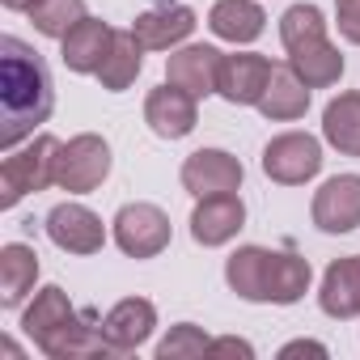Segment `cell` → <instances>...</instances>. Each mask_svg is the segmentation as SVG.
<instances>
[{
    "instance_id": "cell-28",
    "label": "cell",
    "mask_w": 360,
    "mask_h": 360,
    "mask_svg": "<svg viewBox=\"0 0 360 360\" xmlns=\"http://www.w3.org/2000/svg\"><path fill=\"white\" fill-rule=\"evenodd\" d=\"M335 26L352 47H360V0H335Z\"/></svg>"
},
{
    "instance_id": "cell-23",
    "label": "cell",
    "mask_w": 360,
    "mask_h": 360,
    "mask_svg": "<svg viewBox=\"0 0 360 360\" xmlns=\"http://www.w3.org/2000/svg\"><path fill=\"white\" fill-rule=\"evenodd\" d=\"M322 140L343 157H360V89H347L322 110Z\"/></svg>"
},
{
    "instance_id": "cell-10",
    "label": "cell",
    "mask_w": 360,
    "mask_h": 360,
    "mask_svg": "<svg viewBox=\"0 0 360 360\" xmlns=\"http://www.w3.org/2000/svg\"><path fill=\"white\" fill-rule=\"evenodd\" d=\"M309 217L322 233H352L360 229V174H335L314 191Z\"/></svg>"
},
{
    "instance_id": "cell-14",
    "label": "cell",
    "mask_w": 360,
    "mask_h": 360,
    "mask_svg": "<svg viewBox=\"0 0 360 360\" xmlns=\"http://www.w3.org/2000/svg\"><path fill=\"white\" fill-rule=\"evenodd\" d=\"M153 330H157V305L148 297H123L102 314V335L115 356H131L153 339Z\"/></svg>"
},
{
    "instance_id": "cell-7",
    "label": "cell",
    "mask_w": 360,
    "mask_h": 360,
    "mask_svg": "<svg viewBox=\"0 0 360 360\" xmlns=\"http://www.w3.org/2000/svg\"><path fill=\"white\" fill-rule=\"evenodd\" d=\"M322 140L309 131H280L263 148V174L280 187H305L322 169Z\"/></svg>"
},
{
    "instance_id": "cell-2",
    "label": "cell",
    "mask_w": 360,
    "mask_h": 360,
    "mask_svg": "<svg viewBox=\"0 0 360 360\" xmlns=\"http://www.w3.org/2000/svg\"><path fill=\"white\" fill-rule=\"evenodd\" d=\"M22 330L34 339V347L51 360H81V356H115L102 318L94 309H77L60 284H47L34 292V301L22 309Z\"/></svg>"
},
{
    "instance_id": "cell-16",
    "label": "cell",
    "mask_w": 360,
    "mask_h": 360,
    "mask_svg": "<svg viewBox=\"0 0 360 360\" xmlns=\"http://www.w3.org/2000/svg\"><path fill=\"white\" fill-rule=\"evenodd\" d=\"M246 225V204L238 191H225V195H204L195 200V212H191V238L208 250L217 246H229Z\"/></svg>"
},
{
    "instance_id": "cell-21",
    "label": "cell",
    "mask_w": 360,
    "mask_h": 360,
    "mask_svg": "<svg viewBox=\"0 0 360 360\" xmlns=\"http://www.w3.org/2000/svg\"><path fill=\"white\" fill-rule=\"evenodd\" d=\"M39 280V255L26 242H5L0 246V305L18 309Z\"/></svg>"
},
{
    "instance_id": "cell-9",
    "label": "cell",
    "mask_w": 360,
    "mask_h": 360,
    "mask_svg": "<svg viewBox=\"0 0 360 360\" xmlns=\"http://www.w3.org/2000/svg\"><path fill=\"white\" fill-rule=\"evenodd\" d=\"M43 229H47V238H51L64 255H98V250L106 246V225H102V217H98L94 208H85V204H72V200L56 204V208L47 212Z\"/></svg>"
},
{
    "instance_id": "cell-18",
    "label": "cell",
    "mask_w": 360,
    "mask_h": 360,
    "mask_svg": "<svg viewBox=\"0 0 360 360\" xmlns=\"http://www.w3.org/2000/svg\"><path fill=\"white\" fill-rule=\"evenodd\" d=\"M314 284L309 259L297 250H267L263 259V305H297Z\"/></svg>"
},
{
    "instance_id": "cell-27",
    "label": "cell",
    "mask_w": 360,
    "mask_h": 360,
    "mask_svg": "<svg viewBox=\"0 0 360 360\" xmlns=\"http://www.w3.org/2000/svg\"><path fill=\"white\" fill-rule=\"evenodd\" d=\"M208 347H212V339H208L204 326L178 322V326H169V335L157 343V360H187V356H204Z\"/></svg>"
},
{
    "instance_id": "cell-25",
    "label": "cell",
    "mask_w": 360,
    "mask_h": 360,
    "mask_svg": "<svg viewBox=\"0 0 360 360\" xmlns=\"http://www.w3.org/2000/svg\"><path fill=\"white\" fill-rule=\"evenodd\" d=\"M263 259H267V246H238L225 259V284L242 301L263 305Z\"/></svg>"
},
{
    "instance_id": "cell-8",
    "label": "cell",
    "mask_w": 360,
    "mask_h": 360,
    "mask_svg": "<svg viewBox=\"0 0 360 360\" xmlns=\"http://www.w3.org/2000/svg\"><path fill=\"white\" fill-rule=\"evenodd\" d=\"M178 178H183V191L204 200V195H225V191H242V161L225 148H195L183 169H178Z\"/></svg>"
},
{
    "instance_id": "cell-13",
    "label": "cell",
    "mask_w": 360,
    "mask_h": 360,
    "mask_svg": "<svg viewBox=\"0 0 360 360\" xmlns=\"http://www.w3.org/2000/svg\"><path fill=\"white\" fill-rule=\"evenodd\" d=\"M276 77V64L259 51H238V56H225L221 60V81H217V94L229 102V106H259L267 85Z\"/></svg>"
},
{
    "instance_id": "cell-29",
    "label": "cell",
    "mask_w": 360,
    "mask_h": 360,
    "mask_svg": "<svg viewBox=\"0 0 360 360\" xmlns=\"http://www.w3.org/2000/svg\"><path fill=\"white\" fill-rule=\"evenodd\" d=\"M280 356H284V360H288V356H318V360H326L330 352H326V343H318V339H292V343L280 347Z\"/></svg>"
},
{
    "instance_id": "cell-22",
    "label": "cell",
    "mask_w": 360,
    "mask_h": 360,
    "mask_svg": "<svg viewBox=\"0 0 360 360\" xmlns=\"http://www.w3.org/2000/svg\"><path fill=\"white\" fill-rule=\"evenodd\" d=\"M309 85L288 68V60L284 64H276V77H271V85H267V94H263V102H259V115L263 119H271V123H292V119H301L305 110H309Z\"/></svg>"
},
{
    "instance_id": "cell-26",
    "label": "cell",
    "mask_w": 360,
    "mask_h": 360,
    "mask_svg": "<svg viewBox=\"0 0 360 360\" xmlns=\"http://www.w3.org/2000/svg\"><path fill=\"white\" fill-rule=\"evenodd\" d=\"M81 18H89L85 13V0H43L39 9H30L34 30L47 34V39H64Z\"/></svg>"
},
{
    "instance_id": "cell-24",
    "label": "cell",
    "mask_w": 360,
    "mask_h": 360,
    "mask_svg": "<svg viewBox=\"0 0 360 360\" xmlns=\"http://www.w3.org/2000/svg\"><path fill=\"white\" fill-rule=\"evenodd\" d=\"M140 68H144V43L136 39V30H115V43L106 51L102 68H98L102 89H110V94L131 89L136 77H140Z\"/></svg>"
},
{
    "instance_id": "cell-20",
    "label": "cell",
    "mask_w": 360,
    "mask_h": 360,
    "mask_svg": "<svg viewBox=\"0 0 360 360\" xmlns=\"http://www.w3.org/2000/svg\"><path fill=\"white\" fill-rule=\"evenodd\" d=\"M208 30L221 43L246 47V43H255L267 30V13H263L259 0H217V5L208 9Z\"/></svg>"
},
{
    "instance_id": "cell-5",
    "label": "cell",
    "mask_w": 360,
    "mask_h": 360,
    "mask_svg": "<svg viewBox=\"0 0 360 360\" xmlns=\"http://www.w3.org/2000/svg\"><path fill=\"white\" fill-rule=\"evenodd\" d=\"M110 174V144L98 131H81L60 144L56 157V187L68 195H89L106 183Z\"/></svg>"
},
{
    "instance_id": "cell-17",
    "label": "cell",
    "mask_w": 360,
    "mask_h": 360,
    "mask_svg": "<svg viewBox=\"0 0 360 360\" xmlns=\"http://www.w3.org/2000/svg\"><path fill=\"white\" fill-rule=\"evenodd\" d=\"M110 43H115V26H110V22H102V18H81V22L60 39V60H64V68L77 72V77H98V68H102Z\"/></svg>"
},
{
    "instance_id": "cell-1",
    "label": "cell",
    "mask_w": 360,
    "mask_h": 360,
    "mask_svg": "<svg viewBox=\"0 0 360 360\" xmlns=\"http://www.w3.org/2000/svg\"><path fill=\"white\" fill-rule=\"evenodd\" d=\"M56 110V85L43 56L18 34L0 39V148H18Z\"/></svg>"
},
{
    "instance_id": "cell-31",
    "label": "cell",
    "mask_w": 360,
    "mask_h": 360,
    "mask_svg": "<svg viewBox=\"0 0 360 360\" xmlns=\"http://www.w3.org/2000/svg\"><path fill=\"white\" fill-rule=\"evenodd\" d=\"M0 5H5L9 13H30V9H39L43 0H0Z\"/></svg>"
},
{
    "instance_id": "cell-30",
    "label": "cell",
    "mask_w": 360,
    "mask_h": 360,
    "mask_svg": "<svg viewBox=\"0 0 360 360\" xmlns=\"http://www.w3.org/2000/svg\"><path fill=\"white\" fill-rule=\"evenodd\" d=\"M208 352H238V356H255V343H246V339H238V335H225V339H212V347Z\"/></svg>"
},
{
    "instance_id": "cell-11",
    "label": "cell",
    "mask_w": 360,
    "mask_h": 360,
    "mask_svg": "<svg viewBox=\"0 0 360 360\" xmlns=\"http://www.w3.org/2000/svg\"><path fill=\"white\" fill-rule=\"evenodd\" d=\"M195 26H200V18H195L191 5H183V0H157L153 9H144L131 22V30L144 43V51H174V47H183Z\"/></svg>"
},
{
    "instance_id": "cell-6",
    "label": "cell",
    "mask_w": 360,
    "mask_h": 360,
    "mask_svg": "<svg viewBox=\"0 0 360 360\" xmlns=\"http://www.w3.org/2000/svg\"><path fill=\"white\" fill-rule=\"evenodd\" d=\"M110 233H115V246L127 255V259H157L174 229H169V217L165 208L148 204V200H136V204H123L110 221Z\"/></svg>"
},
{
    "instance_id": "cell-32",
    "label": "cell",
    "mask_w": 360,
    "mask_h": 360,
    "mask_svg": "<svg viewBox=\"0 0 360 360\" xmlns=\"http://www.w3.org/2000/svg\"><path fill=\"white\" fill-rule=\"evenodd\" d=\"M0 352H5V356H22V347H18L13 339H5V343H0Z\"/></svg>"
},
{
    "instance_id": "cell-3",
    "label": "cell",
    "mask_w": 360,
    "mask_h": 360,
    "mask_svg": "<svg viewBox=\"0 0 360 360\" xmlns=\"http://www.w3.org/2000/svg\"><path fill=\"white\" fill-rule=\"evenodd\" d=\"M280 43L288 51V68L309 85V89H330L343 77V56L326 34V18L318 5L301 0L288 5L280 18Z\"/></svg>"
},
{
    "instance_id": "cell-12",
    "label": "cell",
    "mask_w": 360,
    "mask_h": 360,
    "mask_svg": "<svg viewBox=\"0 0 360 360\" xmlns=\"http://www.w3.org/2000/svg\"><path fill=\"white\" fill-rule=\"evenodd\" d=\"M144 123L161 140H183L200 123V98H191L187 89H178V85L165 81V85L148 89V98H144Z\"/></svg>"
},
{
    "instance_id": "cell-15",
    "label": "cell",
    "mask_w": 360,
    "mask_h": 360,
    "mask_svg": "<svg viewBox=\"0 0 360 360\" xmlns=\"http://www.w3.org/2000/svg\"><path fill=\"white\" fill-rule=\"evenodd\" d=\"M221 60H225V51H217L212 43H183L165 60V81L187 89L191 98H208V94H217Z\"/></svg>"
},
{
    "instance_id": "cell-4",
    "label": "cell",
    "mask_w": 360,
    "mask_h": 360,
    "mask_svg": "<svg viewBox=\"0 0 360 360\" xmlns=\"http://www.w3.org/2000/svg\"><path fill=\"white\" fill-rule=\"evenodd\" d=\"M60 144L64 140H56L51 131H39L26 144L5 153V161H0V208H18L26 195H39L47 187H56Z\"/></svg>"
},
{
    "instance_id": "cell-19",
    "label": "cell",
    "mask_w": 360,
    "mask_h": 360,
    "mask_svg": "<svg viewBox=\"0 0 360 360\" xmlns=\"http://www.w3.org/2000/svg\"><path fill=\"white\" fill-rule=\"evenodd\" d=\"M318 305L326 318H360V255L335 259L322 271V288H318Z\"/></svg>"
}]
</instances>
